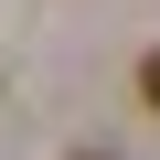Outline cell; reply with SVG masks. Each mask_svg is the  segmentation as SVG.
<instances>
[{"mask_svg":"<svg viewBox=\"0 0 160 160\" xmlns=\"http://www.w3.org/2000/svg\"><path fill=\"white\" fill-rule=\"evenodd\" d=\"M139 96H149V107H160V53H149V64H139Z\"/></svg>","mask_w":160,"mask_h":160,"instance_id":"cell-1","label":"cell"},{"mask_svg":"<svg viewBox=\"0 0 160 160\" xmlns=\"http://www.w3.org/2000/svg\"><path fill=\"white\" fill-rule=\"evenodd\" d=\"M86 160H107V149H86Z\"/></svg>","mask_w":160,"mask_h":160,"instance_id":"cell-2","label":"cell"}]
</instances>
